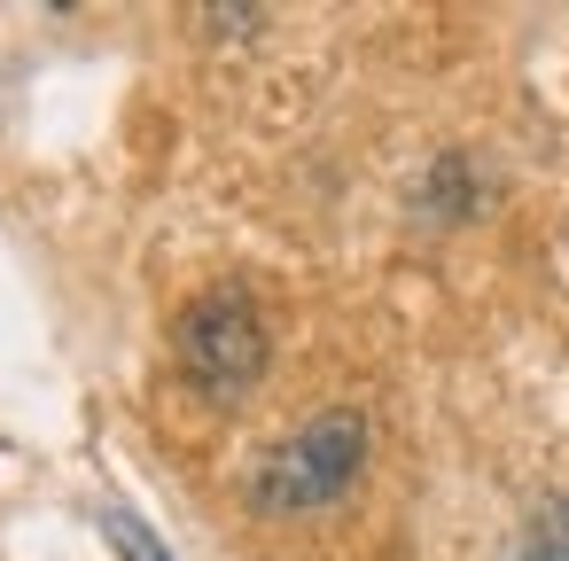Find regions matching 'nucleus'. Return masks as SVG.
I'll return each mask as SVG.
<instances>
[{
  "label": "nucleus",
  "instance_id": "5",
  "mask_svg": "<svg viewBox=\"0 0 569 561\" xmlns=\"http://www.w3.org/2000/svg\"><path fill=\"white\" fill-rule=\"evenodd\" d=\"M102 538L118 545V561H172V553H164V538H157L133 507H102Z\"/></svg>",
  "mask_w": 569,
  "mask_h": 561
},
{
  "label": "nucleus",
  "instance_id": "3",
  "mask_svg": "<svg viewBox=\"0 0 569 561\" xmlns=\"http://www.w3.org/2000/svg\"><path fill=\"white\" fill-rule=\"evenodd\" d=\"M499 561H569V499H546L538 514H522Z\"/></svg>",
  "mask_w": 569,
  "mask_h": 561
},
{
  "label": "nucleus",
  "instance_id": "1",
  "mask_svg": "<svg viewBox=\"0 0 569 561\" xmlns=\"http://www.w3.org/2000/svg\"><path fill=\"white\" fill-rule=\"evenodd\" d=\"M266 359H273V335H266V312H258V297H250L242 281L203 289V297L172 320V367H180V382H188L196 398H211V405L250 398L258 374H266Z\"/></svg>",
  "mask_w": 569,
  "mask_h": 561
},
{
  "label": "nucleus",
  "instance_id": "2",
  "mask_svg": "<svg viewBox=\"0 0 569 561\" xmlns=\"http://www.w3.org/2000/svg\"><path fill=\"white\" fill-rule=\"evenodd\" d=\"M359 468H367V413L328 405L258 460L250 499H258V514H312V507H336L359 483Z\"/></svg>",
  "mask_w": 569,
  "mask_h": 561
},
{
  "label": "nucleus",
  "instance_id": "4",
  "mask_svg": "<svg viewBox=\"0 0 569 561\" xmlns=\"http://www.w3.org/2000/svg\"><path fill=\"white\" fill-rule=\"evenodd\" d=\"M421 203H429L437 219H468V211H476V172H468V157H437V172L421 180Z\"/></svg>",
  "mask_w": 569,
  "mask_h": 561
}]
</instances>
